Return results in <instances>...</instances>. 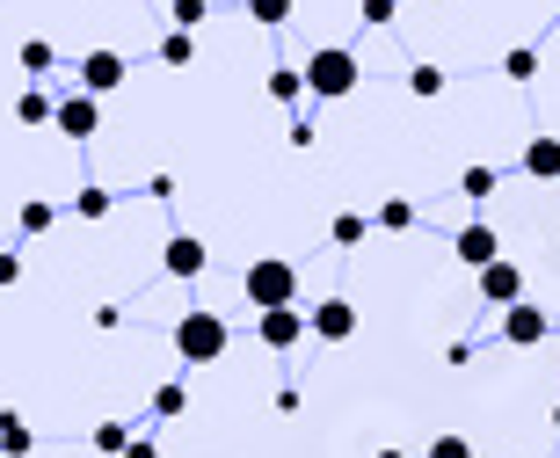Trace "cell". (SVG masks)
Instances as JSON below:
<instances>
[{
  "label": "cell",
  "mask_w": 560,
  "mask_h": 458,
  "mask_svg": "<svg viewBox=\"0 0 560 458\" xmlns=\"http://www.w3.org/2000/svg\"><path fill=\"white\" fill-rule=\"evenodd\" d=\"M270 95H277V103H299V95H306V81H299L291 66H277V73H270Z\"/></svg>",
  "instance_id": "e0dca14e"
},
{
  "label": "cell",
  "mask_w": 560,
  "mask_h": 458,
  "mask_svg": "<svg viewBox=\"0 0 560 458\" xmlns=\"http://www.w3.org/2000/svg\"><path fill=\"white\" fill-rule=\"evenodd\" d=\"M255 334H262L270 350H291V342L306 334V320H299V313H291V306H262V320H255Z\"/></svg>",
  "instance_id": "9c48e42d"
},
{
  "label": "cell",
  "mask_w": 560,
  "mask_h": 458,
  "mask_svg": "<svg viewBox=\"0 0 560 458\" xmlns=\"http://www.w3.org/2000/svg\"><path fill=\"white\" fill-rule=\"evenodd\" d=\"M299 81L313 87V95H328V103H342V95H357V51H313V66L299 73Z\"/></svg>",
  "instance_id": "7a4b0ae2"
},
{
  "label": "cell",
  "mask_w": 560,
  "mask_h": 458,
  "mask_svg": "<svg viewBox=\"0 0 560 458\" xmlns=\"http://www.w3.org/2000/svg\"><path fill=\"white\" fill-rule=\"evenodd\" d=\"M291 292H299V270H291L284 255H262L248 270V306L262 313V306H291Z\"/></svg>",
  "instance_id": "3957f363"
},
{
  "label": "cell",
  "mask_w": 560,
  "mask_h": 458,
  "mask_svg": "<svg viewBox=\"0 0 560 458\" xmlns=\"http://www.w3.org/2000/svg\"><path fill=\"white\" fill-rule=\"evenodd\" d=\"M161 262H167V277H205V240L197 233H175Z\"/></svg>",
  "instance_id": "8fae6325"
},
{
  "label": "cell",
  "mask_w": 560,
  "mask_h": 458,
  "mask_svg": "<svg viewBox=\"0 0 560 458\" xmlns=\"http://www.w3.org/2000/svg\"><path fill=\"white\" fill-rule=\"evenodd\" d=\"M117 81H125V59H117V51H88L81 59V87L88 95H109Z\"/></svg>",
  "instance_id": "30bf717a"
},
{
  "label": "cell",
  "mask_w": 560,
  "mask_h": 458,
  "mask_svg": "<svg viewBox=\"0 0 560 458\" xmlns=\"http://www.w3.org/2000/svg\"><path fill=\"white\" fill-rule=\"evenodd\" d=\"M51 219H59V211L44 204V197H37V204H22V233H51Z\"/></svg>",
  "instance_id": "603a6c76"
},
{
  "label": "cell",
  "mask_w": 560,
  "mask_h": 458,
  "mask_svg": "<svg viewBox=\"0 0 560 458\" xmlns=\"http://www.w3.org/2000/svg\"><path fill=\"white\" fill-rule=\"evenodd\" d=\"M452 255L466 262V270H480V262H495V255H502V240H495V226H458Z\"/></svg>",
  "instance_id": "52a82bcc"
},
{
  "label": "cell",
  "mask_w": 560,
  "mask_h": 458,
  "mask_svg": "<svg viewBox=\"0 0 560 458\" xmlns=\"http://www.w3.org/2000/svg\"><path fill=\"white\" fill-rule=\"evenodd\" d=\"M430 458H474V444H466V437H436Z\"/></svg>",
  "instance_id": "83f0119b"
},
{
  "label": "cell",
  "mask_w": 560,
  "mask_h": 458,
  "mask_svg": "<svg viewBox=\"0 0 560 458\" xmlns=\"http://www.w3.org/2000/svg\"><path fill=\"white\" fill-rule=\"evenodd\" d=\"M15 125H51V95H44V87H30L15 103Z\"/></svg>",
  "instance_id": "4fadbf2b"
},
{
  "label": "cell",
  "mask_w": 560,
  "mask_h": 458,
  "mask_svg": "<svg viewBox=\"0 0 560 458\" xmlns=\"http://www.w3.org/2000/svg\"><path fill=\"white\" fill-rule=\"evenodd\" d=\"M378 458H408V451H378Z\"/></svg>",
  "instance_id": "d6a6232c"
},
{
  "label": "cell",
  "mask_w": 560,
  "mask_h": 458,
  "mask_svg": "<svg viewBox=\"0 0 560 458\" xmlns=\"http://www.w3.org/2000/svg\"><path fill=\"white\" fill-rule=\"evenodd\" d=\"M480 298H488V306H510V298H524V270L517 262H480Z\"/></svg>",
  "instance_id": "8992f818"
},
{
  "label": "cell",
  "mask_w": 560,
  "mask_h": 458,
  "mask_svg": "<svg viewBox=\"0 0 560 458\" xmlns=\"http://www.w3.org/2000/svg\"><path fill=\"white\" fill-rule=\"evenodd\" d=\"M524 175L560 183V139H532V146H524Z\"/></svg>",
  "instance_id": "7c38bea8"
},
{
  "label": "cell",
  "mask_w": 560,
  "mask_h": 458,
  "mask_svg": "<svg viewBox=\"0 0 560 458\" xmlns=\"http://www.w3.org/2000/svg\"><path fill=\"white\" fill-rule=\"evenodd\" d=\"M51 125L66 139H95L103 131V95H66V103H51Z\"/></svg>",
  "instance_id": "277c9868"
},
{
  "label": "cell",
  "mask_w": 560,
  "mask_h": 458,
  "mask_svg": "<svg viewBox=\"0 0 560 458\" xmlns=\"http://www.w3.org/2000/svg\"><path fill=\"white\" fill-rule=\"evenodd\" d=\"M22 73H51V44H44V37L22 44Z\"/></svg>",
  "instance_id": "44dd1931"
},
{
  "label": "cell",
  "mask_w": 560,
  "mask_h": 458,
  "mask_svg": "<svg viewBox=\"0 0 560 458\" xmlns=\"http://www.w3.org/2000/svg\"><path fill=\"white\" fill-rule=\"evenodd\" d=\"M0 451H8V458L30 451V430H22V415H0Z\"/></svg>",
  "instance_id": "2e32d148"
},
{
  "label": "cell",
  "mask_w": 560,
  "mask_h": 458,
  "mask_svg": "<svg viewBox=\"0 0 560 458\" xmlns=\"http://www.w3.org/2000/svg\"><path fill=\"white\" fill-rule=\"evenodd\" d=\"M125 458H161V451H153V444H125Z\"/></svg>",
  "instance_id": "1f68e13d"
},
{
  "label": "cell",
  "mask_w": 560,
  "mask_h": 458,
  "mask_svg": "<svg viewBox=\"0 0 560 458\" xmlns=\"http://www.w3.org/2000/svg\"><path fill=\"white\" fill-rule=\"evenodd\" d=\"M175 356H183V364H219V356H226V320H219V313H183V320H175Z\"/></svg>",
  "instance_id": "6da1fadb"
},
{
  "label": "cell",
  "mask_w": 560,
  "mask_h": 458,
  "mask_svg": "<svg viewBox=\"0 0 560 458\" xmlns=\"http://www.w3.org/2000/svg\"><path fill=\"white\" fill-rule=\"evenodd\" d=\"M546 334H553V320H546L539 306H524V298H510V306H502V342H517V350H539Z\"/></svg>",
  "instance_id": "5b68a950"
},
{
  "label": "cell",
  "mask_w": 560,
  "mask_h": 458,
  "mask_svg": "<svg viewBox=\"0 0 560 458\" xmlns=\"http://www.w3.org/2000/svg\"><path fill=\"white\" fill-rule=\"evenodd\" d=\"M306 328L320 334V342H350V334H357V306H350V298H328V306L313 313Z\"/></svg>",
  "instance_id": "ba28073f"
},
{
  "label": "cell",
  "mask_w": 560,
  "mask_h": 458,
  "mask_svg": "<svg viewBox=\"0 0 560 458\" xmlns=\"http://www.w3.org/2000/svg\"><path fill=\"white\" fill-rule=\"evenodd\" d=\"M183 408H189V394H183V386H161V394H153V415H183Z\"/></svg>",
  "instance_id": "7402d4cb"
},
{
  "label": "cell",
  "mask_w": 560,
  "mask_h": 458,
  "mask_svg": "<svg viewBox=\"0 0 560 458\" xmlns=\"http://www.w3.org/2000/svg\"><path fill=\"white\" fill-rule=\"evenodd\" d=\"M125 444H131L125 422H103V430H95V451H125Z\"/></svg>",
  "instance_id": "4316f807"
},
{
  "label": "cell",
  "mask_w": 560,
  "mask_h": 458,
  "mask_svg": "<svg viewBox=\"0 0 560 458\" xmlns=\"http://www.w3.org/2000/svg\"><path fill=\"white\" fill-rule=\"evenodd\" d=\"M248 15L262 22V30H284V22H291V0H248Z\"/></svg>",
  "instance_id": "9a60e30c"
},
{
  "label": "cell",
  "mask_w": 560,
  "mask_h": 458,
  "mask_svg": "<svg viewBox=\"0 0 560 458\" xmlns=\"http://www.w3.org/2000/svg\"><path fill=\"white\" fill-rule=\"evenodd\" d=\"M73 211H81V219H109V189H81V204H73Z\"/></svg>",
  "instance_id": "484cf974"
},
{
  "label": "cell",
  "mask_w": 560,
  "mask_h": 458,
  "mask_svg": "<svg viewBox=\"0 0 560 458\" xmlns=\"http://www.w3.org/2000/svg\"><path fill=\"white\" fill-rule=\"evenodd\" d=\"M378 226H386V233H408V226H416V204H408V197H386V204H378Z\"/></svg>",
  "instance_id": "5bb4252c"
},
{
  "label": "cell",
  "mask_w": 560,
  "mask_h": 458,
  "mask_svg": "<svg viewBox=\"0 0 560 458\" xmlns=\"http://www.w3.org/2000/svg\"><path fill=\"white\" fill-rule=\"evenodd\" d=\"M364 22H372V30H378V22H394V0H364Z\"/></svg>",
  "instance_id": "f546056e"
},
{
  "label": "cell",
  "mask_w": 560,
  "mask_h": 458,
  "mask_svg": "<svg viewBox=\"0 0 560 458\" xmlns=\"http://www.w3.org/2000/svg\"><path fill=\"white\" fill-rule=\"evenodd\" d=\"M502 73H510V81H532V73H539V51H510Z\"/></svg>",
  "instance_id": "cb8c5ba5"
},
{
  "label": "cell",
  "mask_w": 560,
  "mask_h": 458,
  "mask_svg": "<svg viewBox=\"0 0 560 458\" xmlns=\"http://www.w3.org/2000/svg\"><path fill=\"white\" fill-rule=\"evenodd\" d=\"M553 430H560V408H553Z\"/></svg>",
  "instance_id": "836d02e7"
},
{
  "label": "cell",
  "mask_w": 560,
  "mask_h": 458,
  "mask_svg": "<svg viewBox=\"0 0 560 458\" xmlns=\"http://www.w3.org/2000/svg\"><path fill=\"white\" fill-rule=\"evenodd\" d=\"M161 59H167V66H189V59H197V44H189V30H175V37H161Z\"/></svg>",
  "instance_id": "ac0fdd59"
},
{
  "label": "cell",
  "mask_w": 560,
  "mask_h": 458,
  "mask_svg": "<svg viewBox=\"0 0 560 458\" xmlns=\"http://www.w3.org/2000/svg\"><path fill=\"white\" fill-rule=\"evenodd\" d=\"M205 22V0H175V30H197Z\"/></svg>",
  "instance_id": "f1b7e54d"
},
{
  "label": "cell",
  "mask_w": 560,
  "mask_h": 458,
  "mask_svg": "<svg viewBox=\"0 0 560 458\" xmlns=\"http://www.w3.org/2000/svg\"><path fill=\"white\" fill-rule=\"evenodd\" d=\"M15 277H22V262H15V255H0V284H15Z\"/></svg>",
  "instance_id": "4dcf8cb0"
},
{
  "label": "cell",
  "mask_w": 560,
  "mask_h": 458,
  "mask_svg": "<svg viewBox=\"0 0 560 458\" xmlns=\"http://www.w3.org/2000/svg\"><path fill=\"white\" fill-rule=\"evenodd\" d=\"M553 334H560V328H553Z\"/></svg>",
  "instance_id": "e575fe53"
},
{
  "label": "cell",
  "mask_w": 560,
  "mask_h": 458,
  "mask_svg": "<svg viewBox=\"0 0 560 458\" xmlns=\"http://www.w3.org/2000/svg\"><path fill=\"white\" fill-rule=\"evenodd\" d=\"M364 226H372V219H357V211H342V219H335V248H357V240H364Z\"/></svg>",
  "instance_id": "ffe728a7"
},
{
  "label": "cell",
  "mask_w": 560,
  "mask_h": 458,
  "mask_svg": "<svg viewBox=\"0 0 560 458\" xmlns=\"http://www.w3.org/2000/svg\"><path fill=\"white\" fill-rule=\"evenodd\" d=\"M458 189H466V197H495V167H466Z\"/></svg>",
  "instance_id": "d6986e66"
},
{
  "label": "cell",
  "mask_w": 560,
  "mask_h": 458,
  "mask_svg": "<svg viewBox=\"0 0 560 458\" xmlns=\"http://www.w3.org/2000/svg\"><path fill=\"white\" fill-rule=\"evenodd\" d=\"M408 87H416V95H444V73H436V66H416V73H408Z\"/></svg>",
  "instance_id": "d4e9b609"
}]
</instances>
